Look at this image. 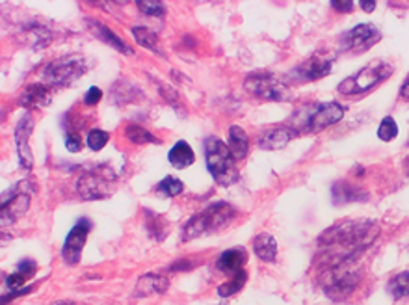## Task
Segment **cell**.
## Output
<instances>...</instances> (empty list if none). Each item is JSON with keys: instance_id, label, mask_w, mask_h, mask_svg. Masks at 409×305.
Instances as JSON below:
<instances>
[{"instance_id": "cell-1", "label": "cell", "mask_w": 409, "mask_h": 305, "mask_svg": "<svg viewBox=\"0 0 409 305\" xmlns=\"http://www.w3.org/2000/svg\"><path fill=\"white\" fill-rule=\"evenodd\" d=\"M380 235V228L374 222H341L324 232L318 246L322 250V261L326 268L337 267L342 262H354L363 250L371 246Z\"/></svg>"}, {"instance_id": "cell-2", "label": "cell", "mask_w": 409, "mask_h": 305, "mask_svg": "<svg viewBox=\"0 0 409 305\" xmlns=\"http://www.w3.org/2000/svg\"><path fill=\"white\" fill-rule=\"evenodd\" d=\"M346 108L339 105L337 101L331 102H313L299 108L290 119L289 127L302 134V132H320L327 127L335 125L344 117Z\"/></svg>"}, {"instance_id": "cell-3", "label": "cell", "mask_w": 409, "mask_h": 305, "mask_svg": "<svg viewBox=\"0 0 409 305\" xmlns=\"http://www.w3.org/2000/svg\"><path fill=\"white\" fill-rule=\"evenodd\" d=\"M235 216L236 210L233 208V205L223 203V201L207 205L196 216L188 220V223L183 229V240H192V238H199L205 237V235L222 231L223 228L229 225V222Z\"/></svg>"}, {"instance_id": "cell-4", "label": "cell", "mask_w": 409, "mask_h": 305, "mask_svg": "<svg viewBox=\"0 0 409 305\" xmlns=\"http://www.w3.org/2000/svg\"><path fill=\"white\" fill-rule=\"evenodd\" d=\"M205 160H207L208 173L214 177L218 184L229 186L238 181L236 160L233 159L229 146H225L216 136H211L205 140Z\"/></svg>"}, {"instance_id": "cell-5", "label": "cell", "mask_w": 409, "mask_h": 305, "mask_svg": "<svg viewBox=\"0 0 409 305\" xmlns=\"http://www.w3.org/2000/svg\"><path fill=\"white\" fill-rule=\"evenodd\" d=\"M391 75H393V65L391 63L383 62V60H374L363 69H359L356 75L344 78L339 84L337 90L342 95H361V93L374 90L378 84L387 80Z\"/></svg>"}, {"instance_id": "cell-6", "label": "cell", "mask_w": 409, "mask_h": 305, "mask_svg": "<svg viewBox=\"0 0 409 305\" xmlns=\"http://www.w3.org/2000/svg\"><path fill=\"white\" fill-rule=\"evenodd\" d=\"M361 281L359 270L351 267V262H342L337 267L326 268L322 276V289L331 300H344Z\"/></svg>"}, {"instance_id": "cell-7", "label": "cell", "mask_w": 409, "mask_h": 305, "mask_svg": "<svg viewBox=\"0 0 409 305\" xmlns=\"http://www.w3.org/2000/svg\"><path fill=\"white\" fill-rule=\"evenodd\" d=\"M245 90L265 101L283 102L290 99V87L272 73H253L245 78Z\"/></svg>"}, {"instance_id": "cell-8", "label": "cell", "mask_w": 409, "mask_h": 305, "mask_svg": "<svg viewBox=\"0 0 409 305\" xmlns=\"http://www.w3.org/2000/svg\"><path fill=\"white\" fill-rule=\"evenodd\" d=\"M86 71V62L80 56L54 60L43 69V80L48 86H69Z\"/></svg>"}, {"instance_id": "cell-9", "label": "cell", "mask_w": 409, "mask_h": 305, "mask_svg": "<svg viewBox=\"0 0 409 305\" xmlns=\"http://www.w3.org/2000/svg\"><path fill=\"white\" fill-rule=\"evenodd\" d=\"M333 62H335V58L329 56V54L317 53L313 56H309L299 65H296L289 73V78L296 84L313 82V80H318V78H324L331 71Z\"/></svg>"}, {"instance_id": "cell-10", "label": "cell", "mask_w": 409, "mask_h": 305, "mask_svg": "<svg viewBox=\"0 0 409 305\" xmlns=\"http://www.w3.org/2000/svg\"><path fill=\"white\" fill-rule=\"evenodd\" d=\"M380 39L381 32L378 30V26L371 25V23H363V25H357L348 30L346 34H342L341 49L346 50V53H365V50L372 49Z\"/></svg>"}, {"instance_id": "cell-11", "label": "cell", "mask_w": 409, "mask_h": 305, "mask_svg": "<svg viewBox=\"0 0 409 305\" xmlns=\"http://www.w3.org/2000/svg\"><path fill=\"white\" fill-rule=\"evenodd\" d=\"M92 222L87 218H80L75 228L69 231V235L65 237V242L62 247V259L68 262L69 267L77 264L80 261L82 250H84V244L87 240V235L92 231Z\"/></svg>"}, {"instance_id": "cell-12", "label": "cell", "mask_w": 409, "mask_h": 305, "mask_svg": "<svg viewBox=\"0 0 409 305\" xmlns=\"http://www.w3.org/2000/svg\"><path fill=\"white\" fill-rule=\"evenodd\" d=\"M34 131V122L28 114H24L19 119L17 127H15V146H17V153H19V160L23 168H32L34 156L28 149V138Z\"/></svg>"}, {"instance_id": "cell-13", "label": "cell", "mask_w": 409, "mask_h": 305, "mask_svg": "<svg viewBox=\"0 0 409 305\" xmlns=\"http://www.w3.org/2000/svg\"><path fill=\"white\" fill-rule=\"evenodd\" d=\"M108 181H112V175L86 173L82 175L77 183V188L84 199H101L108 196Z\"/></svg>"}, {"instance_id": "cell-14", "label": "cell", "mask_w": 409, "mask_h": 305, "mask_svg": "<svg viewBox=\"0 0 409 305\" xmlns=\"http://www.w3.org/2000/svg\"><path fill=\"white\" fill-rule=\"evenodd\" d=\"M298 136V132L294 131L292 127L285 125V127H274V129H268L260 134L259 138V146L260 149L266 151H277L287 147V144L294 140Z\"/></svg>"}, {"instance_id": "cell-15", "label": "cell", "mask_w": 409, "mask_h": 305, "mask_svg": "<svg viewBox=\"0 0 409 305\" xmlns=\"http://www.w3.org/2000/svg\"><path fill=\"white\" fill-rule=\"evenodd\" d=\"M333 196V203L337 205H344V203H351V201H366L368 199V192L357 184L350 183V181H339L335 183L331 190Z\"/></svg>"}, {"instance_id": "cell-16", "label": "cell", "mask_w": 409, "mask_h": 305, "mask_svg": "<svg viewBox=\"0 0 409 305\" xmlns=\"http://www.w3.org/2000/svg\"><path fill=\"white\" fill-rule=\"evenodd\" d=\"M245 262H248V253H245L244 247H233V250H227L218 257L216 267L220 272L236 276V274L244 272Z\"/></svg>"}, {"instance_id": "cell-17", "label": "cell", "mask_w": 409, "mask_h": 305, "mask_svg": "<svg viewBox=\"0 0 409 305\" xmlns=\"http://www.w3.org/2000/svg\"><path fill=\"white\" fill-rule=\"evenodd\" d=\"M168 287L169 281L166 277L159 276V274H145L136 283L134 296L136 298H145V296L151 294H162V292L168 291Z\"/></svg>"}, {"instance_id": "cell-18", "label": "cell", "mask_w": 409, "mask_h": 305, "mask_svg": "<svg viewBox=\"0 0 409 305\" xmlns=\"http://www.w3.org/2000/svg\"><path fill=\"white\" fill-rule=\"evenodd\" d=\"M169 164L174 166L175 170H184L196 162V153L192 151L190 144L184 140H179L168 153Z\"/></svg>"}, {"instance_id": "cell-19", "label": "cell", "mask_w": 409, "mask_h": 305, "mask_svg": "<svg viewBox=\"0 0 409 305\" xmlns=\"http://www.w3.org/2000/svg\"><path fill=\"white\" fill-rule=\"evenodd\" d=\"M229 151L235 160H244L248 156V151H250V138L245 134V131L242 127L233 125L229 127Z\"/></svg>"}, {"instance_id": "cell-20", "label": "cell", "mask_w": 409, "mask_h": 305, "mask_svg": "<svg viewBox=\"0 0 409 305\" xmlns=\"http://www.w3.org/2000/svg\"><path fill=\"white\" fill-rule=\"evenodd\" d=\"M30 205V198L26 194L14 196L8 199L6 203H2V223H11L19 218L21 214L26 213V208Z\"/></svg>"}, {"instance_id": "cell-21", "label": "cell", "mask_w": 409, "mask_h": 305, "mask_svg": "<svg viewBox=\"0 0 409 305\" xmlns=\"http://www.w3.org/2000/svg\"><path fill=\"white\" fill-rule=\"evenodd\" d=\"M21 105L30 108H43L51 105V93L45 86H28L21 95Z\"/></svg>"}, {"instance_id": "cell-22", "label": "cell", "mask_w": 409, "mask_h": 305, "mask_svg": "<svg viewBox=\"0 0 409 305\" xmlns=\"http://www.w3.org/2000/svg\"><path fill=\"white\" fill-rule=\"evenodd\" d=\"M253 250L260 261L272 262L277 257V240L268 232H260L259 237L253 240Z\"/></svg>"}, {"instance_id": "cell-23", "label": "cell", "mask_w": 409, "mask_h": 305, "mask_svg": "<svg viewBox=\"0 0 409 305\" xmlns=\"http://www.w3.org/2000/svg\"><path fill=\"white\" fill-rule=\"evenodd\" d=\"M87 25L92 26V30L95 32V36L99 39H102L105 43L112 45L114 49L119 50V53H125V54H132V49H130L129 45L123 41L121 38H117L114 32H112L110 28H106L105 25H101V23H97V21H87Z\"/></svg>"}, {"instance_id": "cell-24", "label": "cell", "mask_w": 409, "mask_h": 305, "mask_svg": "<svg viewBox=\"0 0 409 305\" xmlns=\"http://www.w3.org/2000/svg\"><path fill=\"white\" fill-rule=\"evenodd\" d=\"M132 36H134L138 45H142L144 49H149L156 54H162V49H160L159 45V36H156V32H153L151 28H147V26H134V28H132Z\"/></svg>"}, {"instance_id": "cell-25", "label": "cell", "mask_w": 409, "mask_h": 305, "mask_svg": "<svg viewBox=\"0 0 409 305\" xmlns=\"http://www.w3.org/2000/svg\"><path fill=\"white\" fill-rule=\"evenodd\" d=\"M127 140L134 146H144V144H160L159 138H154L149 131H145L140 125H127L125 129Z\"/></svg>"}, {"instance_id": "cell-26", "label": "cell", "mask_w": 409, "mask_h": 305, "mask_svg": "<svg viewBox=\"0 0 409 305\" xmlns=\"http://www.w3.org/2000/svg\"><path fill=\"white\" fill-rule=\"evenodd\" d=\"M183 190V181H179L177 177H171V175L164 177V179L156 184V192H159L160 196H164V198H175V196L181 194Z\"/></svg>"}, {"instance_id": "cell-27", "label": "cell", "mask_w": 409, "mask_h": 305, "mask_svg": "<svg viewBox=\"0 0 409 305\" xmlns=\"http://www.w3.org/2000/svg\"><path fill=\"white\" fill-rule=\"evenodd\" d=\"M389 292L393 294L395 300H402L409 296V272H402L398 276H395L389 283Z\"/></svg>"}, {"instance_id": "cell-28", "label": "cell", "mask_w": 409, "mask_h": 305, "mask_svg": "<svg viewBox=\"0 0 409 305\" xmlns=\"http://www.w3.org/2000/svg\"><path fill=\"white\" fill-rule=\"evenodd\" d=\"M245 272H240V274H236L233 276L231 281H227L223 285L218 287V294L222 296V298H229V296L236 294L238 291H242V287L245 285Z\"/></svg>"}, {"instance_id": "cell-29", "label": "cell", "mask_w": 409, "mask_h": 305, "mask_svg": "<svg viewBox=\"0 0 409 305\" xmlns=\"http://www.w3.org/2000/svg\"><path fill=\"white\" fill-rule=\"evenodd\" d=\"M398 136V125H396L395 117H383V122L378 127V138L381 141H393Z\"/></svg>"}, {"instance_id": "cell-30", "label": "cell", "mask_w": 409, "mask_h": 305, "mask_svg": "<svg viewBox=\"0 0 409 305\" xmlns=\"http://www.w3.org/2000/svg\"><path fill=\"white\" fill-rule=\"evenodd\" d=\"M108 138H110L108 132L102 131V129H92V131L87 132V147L92 151H101L106 146Z\"/></svg>"}, {"instance_id": "cell-31", "label": "cell", "mask_w": 409, "mask_h": 305, "mask_svg": "<svg viewBox=\"0 0 409 305\" xmlns=\"http://www.w3.org/2000/svg\"><path fill=\"white\" fill-rule=\"evenodd\" d=\"M138 8L142 10V14L154 15V17H162L166 14V8L159 0H142V2H138Z\"/></svg>"}, {"instance_id": "cell-32", "label": "cell", "mask_w": 409, "mask_h": 305, "mask_svg": "<svg viewBox=\"0 0 409 305\" xmlns=\"http://www.w3.org/2000/svg\"><path fill=\"white\" fill-rule=\"evenodd\" d=\"M101 99H102V92H101V87H97V86L90 87V90L86 92V95H84V102H86L87 107H95L97 102H101Z\"/></svg>"}, {"instance_id": "cell-33", "label": "cell", "mask_w": 409, "mask_h": 305, "mask_svg": "<svg viewBox=\"0 0 409 305\" xmlns=\"http://www.w3.org/2000/svg\"><path fill=\"white\" fill-rule=\"evenodd\" d=\"M80 146H82L80 136L71 134V132L65 136V147H68L69 153H78V151H80Z\"/></svg>"}, {"instance_id": "cell-34", "label": "cell", "mask_w": 409, "mask_h": 305, "mask_svg": "<svg viewBox=\"0 0 409 305\" xmlns=\"http://www.w3.org/2000/svg\"><path fill=\"white\" fill-rule=\"evenodd\" d=\"M24 279H26V277H24L23 274L15 272V274L8 276V279H6V285H8V289H11V291L15 292V289H19V287L24 285Z\"/></svg>"}, {"instance_id": "cell-35", "label": "cell", "mask_w": 409, "mask_h": 305, "mask_svg": "<svg viewBox=\"0 0 409 305\" xmlns=\"http://www.w3.org/2000/svg\"><path fill=\"white\" fill-rule=\"evenodd\" d=\"M17 272L19 274H23L24 277H28V276H32L36 272V262L34 261H30V259H26V261H23L19 264V268H17Z\"/></svg>"}, {"instance_id": "cell-36", "label": "cell", "mask_w": 409, "mask_h": 305, "mask_svg": "<svg viewBox=\"0 0 409 305\" xmlns=\"http://www.w3.org/2000/svg\"><path fill=\"white\" fill-rule=\"evenodd\" d=\"M331 8L333 10L341 11V14H344V11H351V8H354V2H350V0H333L331 2Z\"/></svg>"}, {"instance_id": "cell-37", "label": "cell", "mask_w": 409, "mask_h": 305, "mask_svg": "<svg viewBox=\"0 0 409 305\" xmlns=\"http://www.w3.org/2000/svg\"><path fill=\"white\" fill-rule=\"evenodd\" d=\"M190 268H192V262L190 261H179V262H175V264H171L169 270L179 272V270H190Z\"/></svg>"}, {"instance_id": "cell-38", "label": "cell", "mask_w": 409, "mask_h": 305, "mask_svg": "<svg viewBox=\"0 0 409 305\" xmlns=\"http://www.w3.org/2000/svg\"><path fill=\"white\" fill-rule=\"evenodd\" d=\"M359 6H361V10L366 11V14H371V11L376 10V2H366V0H363V2H359Z\"/></svg>"}, {"instance_id": "cell-39", "label": "cell", "mask_w": 409, "mask_h": 305, "mask_svg": "<svg viewBox=\"0 0 409 305\" xmlns=\"http://www.w3.org/2000/svg\"><path fill=\"white\" fill-rule=\"evenodd\" d=\"M402 95H404L405 99H409V80L404 84V87H402Z\"/></svg>"}, {"instance_id": "cell-40", "label": "cell", "mask_w": 409, "mask_h": 305, "mask_svg": "<svg viewBox=\"0 0 409 305\" xmlns=\"http://www.w3.org/2000/svg\"><path fill=\"white\" fill-rule=\"evenodd\" d=\"M405 171H408V175H409V156H408V160H405Z\"/></svg>"}]
</instances>
